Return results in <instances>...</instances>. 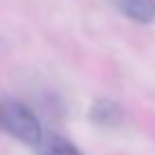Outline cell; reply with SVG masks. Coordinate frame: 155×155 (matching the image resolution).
<instances>
[{"mask_svg":"<svg viewBox=\"0 0 155 155\" xmlns=\"http://www.w3.org/2000/svg\"><path fill=\"white\" fill-rule=\"evenodd\" d=\"M89 119H91L96 126H103V128H114L123 121V110L119 103L110 101V98H101L91 105L89 110Z\"/></svg>","mask_w":155,"mask_h":155,"instance_id":"3957f363","label":"cell"},{"mask_svg":"<svg viewBox=\"0 0 155 155\" xmlns=\"http://www.w3.org/2000/svg\"><path fill=\"white\" fill-rule=\"evenodd\" d=\"M0 130L28 146H39L44 141V128L37 114L21 101H0Z\"/></svg>","mask_w":155,"mask_h":155,"instance_id":"6da1fadb","label":"cell"},{"mask_svg":"<svg viewBox=\"0 0 155 155\" xmlns=\"http://www.w3.org/2000/svg\"><path fill=\"white\" fill-rule=\"evenodd\" d=\"M41 155H82V150L78 148L71 139L62 135H48L44 137V141L39 144Z\"/></svg>","mask_w":155,"mask_h":155,"instance_id":"277c9868","label":"cell"},{"mask_svg":"<svg viewBox=\"0 0 155 155\" xmlns=\"http://www.w3.org/2000/svg\"><path fill=\"white\" fill-rule=\"evenodd\" d=\"M123 16L137 23H155V0H110Z\"/></svg>","mask_w":155,"mask_h":155,"instance_id":"7a4b0ae2","label":"cell"}]
</instances>
